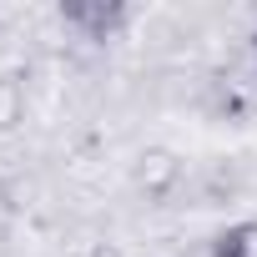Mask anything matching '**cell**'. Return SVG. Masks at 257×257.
Listing matches in <instances>:
<instances>
[{
    "instance_id": "obj_4",
    "label": "cell",
    "mask_w": 257,
    "mask_h": 257,
    "mask_svg": "<svg viewBox=\"0 0 257 257\" xmlns=\"http://www.w3.org/2000/svg\"><path fill=\"white\" fill-rule=\"evenodd\" d=\"M252 61H257V26H252Z\"/></svg>"
},
{
    "instance_id": "obj_1",
    "label": "cell",
    "mask_w": 257,
    "mask_h": 257,
    "mask_svg": "<svg viewBox=\"0 0 257 257\" xmlns=\"http://www.w3.org/2000/svg\"><path fill=\"white\" fill-rule=\"evenodd\" d=\"M137 6L132 0H61L56 6V21L76 36V41H86V46H116L126 31L137 26Z\"/></svg>"
},
{
    "instance_id": "obj_3",
    "label": "cell",
    "mask_w": 257,
    "mask_h": 257,
    "mask_svg": "<svg viewBox=\"0 0 257 257\" xmlns=\"http://www.w3.org/2000/svg\"><path fill=\"white\" fill-rule=\"evenodd\" d=\"M137 182H142L147 192L172 187V182H177V157H172V152H142V157H137Z\"/></svg>"
},
{
    "instance_id": "obj_2",
    "label": "cell",
    "mask_w": 257,
    "mask_h": 257,
    "mask_svg": "<svg viewBox=\"0 0 257 257\" xmlns=\"http://www.w3.org/2000/svg\"><path fill=\"white\" fill-rule=\"evenodd\" d=\"M207 257H257V217H242V222L222 227L207 242Z\"/></svg>"
}]
</instances>
